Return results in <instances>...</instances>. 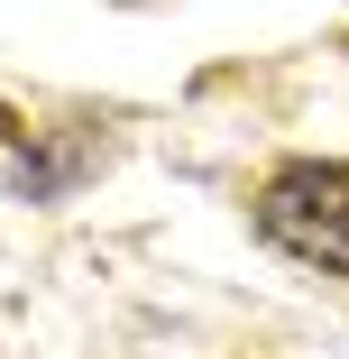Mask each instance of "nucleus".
I'll return each instance as SVG.
<instances>
[{"label":"nucleus","mask_w":349,"mask_h":359,"mask_svg":"<svg viewBox=\"0 0 349 359\" xmlns=\"http://www.w3.org/2000/svg\"><path fill=\"white\" fill-rule=\"evenodd\" d=\"M257 240L322 276H349V157H285L257 184Z\"/></svg>","instance_id":"1"}]
</instances>
